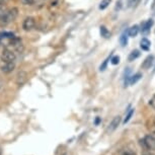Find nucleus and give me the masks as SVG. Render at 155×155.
Returning a JSON list of instances; mask_svg holds the SVG:
<instances>
[{
    "label": "nucleus",
    "mask_w": 155,
    "mask_h": 155,
    "mask_svg": "<svg viewBox=\"0 0 155 155\" xmlns=\"http://www.w3.org/2000/svg\"><path fill=\"white\" fill-rule=\"evenodd\" d=\"M109 60H110V58H107V59L104 61V63H102V65L101 66V71H104V70L107 68V61H109Z\"/></svg>",
    "instance_id": "4be33fe9"
},
{
    "label": "nucleus",
    "mask_w": 155,
    "mask_h": 155,
    "mask_svg": "<svg viewBox=\"0 0 155 155\" xmlns=\"http://www.w3.org/2000/svg\"><path fill=\"white\" fill-rule=\"evenodd\" d=\"M110 62H112L113 65H117V64H119V62H120V57L119 56L113 57L112 60H110Z\"/></svg>",
    "instance_id": "aec40b11"
},
{
    "label": "nucleus",
    "mask_w": 155,
    "mask_h": 155,
    "mask_svg": "<svg viewBox=\"0 0 155 155\" xmlns=\"http://www.w3.org/2000/svg\"><path fill=\"white\" fill-rule=\"evenodd\" d=\"M119 155H137V154L132 150H130V149H123V150L120 151Z\"/></svg>",
    "instance_id": "f3484780"
},
{
    "label": "nucleus",
    "mask_w": 155,
    "mask_h": 155,
    "mask_svg": "<svg viewBox=\"0 0 155 155\" xmlns=\"http://www.w3.org/2000/svg\"><path fill=\"white\" fill-rule=\"evenodd\" d=\"M141 0H128V6L129 7H136L140 3Z\"/></svg>",
    "instance_id": "a211bd4d"
},
{
    "label": "nucleus",
    "mask_w": 155,
    "mask_h": 155,
    "mask_svg": "<svg viewBox=\"0 0 155 155\" xmlns=\"http://www.w3.org/2000/svg\"><path fill=\"white\" fill-rule=\"evenodd\" d=\"M20 1L25 5H33L35 3V0H20Z\"/></svg>",
    "instance_id": "412c9836"
},
{
    "label": "nucleus",
    "mask_w": 155,
    "mask_h": 155,
    "mask_svg": "<svg viewBox=\"0 0 155 155\" xmlns=\"http://www.w3.org/2000/svg\"><path fill=\"white\" fill-rule=\"evenodd\" d=\"M110 1H112V0H102L101 2V4H99V9H101V10L106 9V8L110 5Z\"/></svg>",
    "instance_id": "dca6fc26"
},
{
    "label": "nucleus",
    "mask_w": 155,
    "mask_h": 155,
    "mask_svg": "<svg viewBox=\"0 0 155 155\" xmlns=\"http://www.w3.org/2000/svg\"><path fill=\"white\" fill-rule=\"evenodd\" d=\"M149 104H151V106H152V107H154V109H155V95L153 96V97H152V99H151V101H149Z\"/></svg>",
    "instance_id": "5701e85b"
},
{
    "label": "nucleus",
    "mask_w": 155,
    "mask_h": 155,
    "mask_svg": "<svg viewBox=\"0 0 155 155\" xmlns=\"http://www.w3.org/2000/svg\"><path fill=\"white\" fill-rule=\"evenodd\" d=\"M154 124H155V119H154Z\"/></svg>",
    "instance_id": "c85d7f7f"
},
{
    "label": "nucleus",
    "mask_w": 155,
    "mask_h": 155,
    "mask_svg": "<svg viewBox=\"0 0 155 155\" xmlns=\"http://www.w3.org/2000/svg\"><path fill=\"white\" fill-rule=\"evenodd\" d=\"M133 114H134V109L130 110V112L128 113V115L126 116V118L124 120V124H126V123H128L129 121H130L131 118H132V116H133Z\"/></svg>",
    "instance_id": "6ab92c4d"
},
{
    "label": "nucleus",
    "mask_w": 155,
    "mask_h": 155,
    "mask_svg": "<svg viewBox=\"0 0 155 155\" xmlns=\"http://www.w3.org/2000/svg\"><path fill=\"white\" fill-rule=\"evenodd\" d=\"M1 154H2V147L0 146V155H1Z\"/></svg>",
    "instance_id": "bb28decb"
},
{
    "label": "nucleus",
    "mask_w": 155,
    "mask_h": 155,
    "mask_svg": "<svg viewBox=\"0 0 155 155\" xmlns=\"http://www.w3.org/2000/svg\"><path fill=\"white\" fill-rule=\"evenodd\" d=\"M120 123H121V117L120 116L115 117V118L113 119V121L110 122V124L109 125V127H107V132L113 133L114 131L120 126Z\"/></svg>",
    "instance_id": "39448f33"
},
{
    "label": "nucleus",
    "mask_w": 155,
    "mask_h": 155,
    "mask_svg": "<svg viewBox=\"0 0 155 155\" xmlns=\"http://www.w3.org/2000/svg\"><path fill=\"white\" fill-rule=\"evenodd\" d=\"M139 56H140V52L138 50H135V51H133L130 53V55H129V57H128V60L130 61V62H132V61L136 60Z\"/></svg>",
    "instance_id": "ddd939ff"
},
{
    "label": "nucleus",
    "mask_w": 155,
    "mask_h": 155,
    "mask_svg": "<svg viewBox=\"0 0 155 155\" xmlns=\"http://www.w3.org/2000/svg\"><path fill=\"white\" fill-rule=\"evenodd\" d=\"M140 145L145 150L155 151V138L152 135H146L142 140H140Z\"/></svg>",
    "instance_id": "f03ea898"
},
{
    "label": "nucleus",
    "mask_w": 155,
    "mask_h": 155,
    "mask_svg": "<svg viewBox=\"0 0 155 155\" xmlns=\"http://www.w3.org/2000/svg\"><path fill=\"white\" fill-rule=\"evenodd\" d=\"M3 13H4V7H3V5H2V3H0V17L2 16Z\"/></svg>",
    "instance_id": "b1692460"
},
{
    "label": "nucleus",
    "mask_w": 155,
    "mask_h": 155,
    "mask_svg": "<svg viewBox=\"0 0 155 155\" xmlns=\"http://www.w3.org/2000/svg\"><path fill=\"white\" fill-rule=\"evenodd\" d=\"M14 68H15V64L13 62H5L3 66H1V71L5 73V74H8V73L12 72Z\"/></svg>",
    "instance_id": "423d86ee"
},
{
    "label": "nucleus",
    "mask_w": 155,
    "mask_h": 155,
    "mask_svg": "<svg viewBox=\"0 0 155 155\" xmlns=\"http://www.w3.org/2000/svg\"><path fill=\"white\" fill-rule=\"evenodd\" d=\"M15 53L13 51H11L9 49H4L3 52H2V55H1V59L2 61L5 62H13L15 60Z\"/></svg>",
    "instance_id": "7ed1b4c3"
},
{
    "label": "nucleus",
    "mask_w": 155,
    "mask_h": 155,
    "mask_svg": "<svg viewBox=\"0 0 155 155\" xmlns=\"http://www.w3.org/2000/svg\"><path fill=\"white\" fill-rule=\"evenodd\" d=\"M153 19H148L147 21H145L143 25H141V31H142V34H144V35H147L149 34V31H150V28L153 25Z\"/></svg>",
    "instance_id": "0eeeda50"
},
{
    "label": "nucleus",
    "mask_w": 155,
    "mask_h": 155,
    "mask_svg": "<svg viewBox=\"0 0 155 155\" xmlns=\"http://www.w3.org/2000/svg\"><path fill=\"white\" fill-rule=\"evenodd\" d=\"M150 46H151L150 41L148 39H146V38H143L141 40V42H140V47H141L142 50H144V51H149Z\"/></svg>",
    "instance_id": "1a4fd4ad"
},
{
    "label": "nucleus",
    "mask_w": 155,
    "mask_h": 155,
    "mask_svg": "<svg viewBox=\"0 0 155 155\" xmlns=\"http://www.w3.org/2000/svg\"><path fill=\"white\" fill-rule=\"evenodd\" d=\"M141 78H142V74H141V73H136L135 75H133V76H131V77H130L129 83H130L131 85H133V84H135V83L138 82V81L141 79Z\"/></svg>",
    "instance_id": "f8f14e48"
},
{
    "label": "nucleus",
    "mask_w": 155,
    "mask_h": 155,
    "mask_svg": "<svg viewBox=\"0 0 155 155\" xmlns=\"http://www.w3.org/2000/svg\"><path fill=\"white\" fill-rule=\"evenodd\" d=\"M151 9H152V11H153V12H155V0H153V2H152Z\"/></svg>",
    "instance_id": "a878e982"
},
{
    "label": "nucleus",
    "mask_w": 155,
    "mask_h": 155,
    "mask_svg": "<svg viewBox=\"0 0 155 155\" xmlns=\"http://www.w3.org/2000/svg\"><path fill=\"white\" fill-rule=\"evenodd\" d=\"M101 36L102 37H104V38H110V31H107V28H106V27H101Z\"/></svg>",
    "instance_id": "4468645a"
},
{
    "label": "nucleus",
    "mask_w": 155,
    "mask_h": 155,
    "mask_svg": "<svg viewBox=\"0 0 155 155\" xmlns=\"http://www.w3.org/2000/svg\"><path fill=\"white\" fill-rule=\"evenodd\" d=\"M27 81V73L25 72H19L17 74V78H16V82L18 85H22L23 83Z\"/></svg>",
    "instance_id": "6e6552de"
},
{
    "label": "nucleus",
    "mask_w": 155,
    "mask_h": 155,
    "mask_svg": "<svg viewBox=\"0 0 155 155\" xmlns=\"http://www.w3.org/2000/svg\"><path fill=\"white\" fill-rule=\"evenodd\" d=\"M120 43H121V45L123 47H125L126 45L128 44V36L127 34H123L121 38H120Z\"/></svg>",
    "instance_id": "2eb2a0df"
},
{
    "label": "nucleus",
    "mask_w": 155,
    "mask_h": 155,
    "mask_svg": "<svg viewBox=\"0 0 155 155\" xmlns=\"http://www.w3.org/2000/svg\"><path fill=\"white\" fill-rule=\"evenodd\" d=\"M153 60H154V57L152 56V55H150V56H148V57L144 60V62H143L142 67H143L144 69L150 68V66L152 65V64H153Z\"/></svg>",
    "instance_id": "9d476101"
},
{
    "label": "nucleus",
    "mask_w": 155,
    "mask_h": 155,
    "mask_svg": "<svg viewBox=\"0 0 155 155\" xmlns=\"http://www.w3.org/2000/svg\"><path fill=\"white\" fill-rule=\"evenodd\" d=\"M35 25H36V20H35V18H34V17L28 16L25 20H23V22H22V28L25 31H31L35 28Z\"/></svg>",
    "instance_id": "20e7f679"
},
{
    "label": "nucleus",
    "mask_w": 155,
    "mask_h": 155,
    "mask_svg": "<svg viewBox=\"0 0 155 155\" xmlns=\"http://www.w3.org/2000/svg\"><path fill=\"white\" fill-rule=\"evenodd\" d=\"M17 14H18V9L15 7H12V8H10V9L4 11V13L0 17V25H7L8 23L12 22L17 17Z\"/></svg>",
    "instance_id": "f257e3e1"
},
{
    "label": "nucleus",
    "mask_w": 155,
    "mask_h": 155,
    "mask_svg": "<svg viewBox=\"0 0 155 155\" xmlns=\"http://www.w3.org/2000/svg\"><path fill=\"white\" fill-rule=\"evenodd\" d=\"M139 27L138 25H133V27H131L130 28H129L128 31V35L130 36L131 38H135L137 37V35H138L139 33Z\"/></svg>",
    "instance_id": "9b49d317"
},
{
    "label": "nucleus",
    "mask_w": 155,
    "mask_h": 155,
    "mask_svg": "<svg viewBox=\"0 0 155 155\" xmlns=\"http://www.w3.org/2000/svg\"><path fill=\"white\" fill-rule=\"evenodd\" d=\"M144 155H147V154H144ZM149 155H152V154H149Z\"/></svg>",
    "instance_id": "cd10ccee"
},
{
    "label": "nucleus",
    "mask_w": 155,
    "mask_h": 155,
    "mask_svg": "<svg viewBox=\"0 0 155 155\" xmlns=\"http://www.w3.org/2000/svg\"><path fill=\"white\" fill-rule=\"evenodd\" d=\"M101 118H99V117H97V118L95 119V122H94V124H95V125H98L99 123H101Z\"/></svg>",
    "instance_id": "393cba45"
}]
</instances>
